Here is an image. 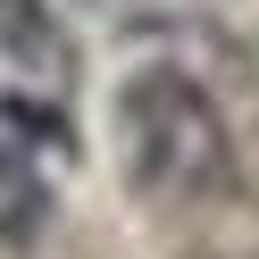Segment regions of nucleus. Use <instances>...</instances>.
Listing matches in <instances>:
<instances>
[{"mask_svg":"<svg viewBox=\"0 0 259 259\" xmlns=\"http://www.w3.org/2000/svg\"><path fill=\"white\" fill-rule=\"evenodd\" d=\"M42 226H51V184L25 151L0 142V242H34Z\"/></svg>","mask_w":259,"mask_h":259,"instance_id":"nucleus-3","label":"nucleus"},{"mask_svg":"<svg viewBox=\"0 0 259 259\" xmlns=\"http://www.w3.org/2000/svg\"><path fill=\"white\" fill-rule=\"evenodd\" d=\"M117 151L125 176L159 201H201L234 176V134L184 67H134L117 84Z\"/></svg>","mask_w":259,"mask_h":259,"instance_id":"nucleus-1","label":"nucleus"},{"mask_svg":"<svg viewBox=\"0 0 259 259\" xmlns=\"http://www.w3.org/2000/svg\"><path fill=\"white\" fill-rule=\"evenodd\" d=\"M0 59L42 75V84H67L75 75V42H67L51 0H0Z\"/></svg>","mask_w":259,"mask_h":259,"instance_id":"nucleus-2","label":"nucleus"}]
</instances>
